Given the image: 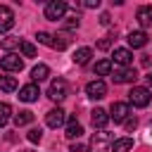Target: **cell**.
<instances>
[{
    "label": "cell",
    "mask_w": 152,
    "mask_h": 152,
    "mask_svg": "<svg viewBox=\"0 0 152 152\" xmlns=\"http://www.w3.org/2000/svg\"><path fill=\"white\" fill-rule=\"evenodd\" d=\"M112 142H114V135L107 133V131H100V133H93L90 150L93 152H109L112 150Z\"/></svg>",
    "instance_id": "1"
},
{
    "label": "cell",
    "mask_w": 152,
    "mask_h": 152,
    "mask_svg": "<svg viewBox=\"0 0 152 152\" xmlns=\"http://www.w3.org/2000/svg\"><path fill=\"white\" fill-rule=\"evenodd\" d=\"M150 100H152V95H150V90L142 88V86H133L131 93H128V102H131L133 107H147Z\"/></svg>",
    "instance_id": "2"
},
{
    "label": "cell",
    "mask_w": 152,
    "mask_h": 152,
    "mask_svg": "<svg viewBox=\"0 0 152 152\" xmlns=\"http://www.w3.org/2000/svg\"><path fill=\"white\" fill-rule=\"evenodd\" d=\"M66 95H69V86H66V81H64V78H55V81L50 83V88H48V97L55 100V102H62Z\"/></svg>",
    "instance_id": "3"
},
{
    "label": "cell",
    "mask_w": 152,
    "mask_h": 152,
    "mask_svg": "<svg viewBox=\"0 0 152 152\" xmlns=\"http://www.w3.org/2000/svg\"><path fill=\"white\" fill-rule=\"evenodd\" d=\"M128 116H131L128 102H112V107H109V119H114V124H124Z\"/></svg>",
    "instance_id": "4"
},
{
    "label": "cell",
    "mask_w": 152,
    "mask_h": 152,
    "mask_svg": "<svg viewBox=\"0 0 152 152\" xmlns=\"http://www.w3.org/2000/svg\"><path fill=\"white\" fill-rule=\"evenodd\" d=\"M64 12H66V2H62V0H50L45 5V19H50V21L62 19Z\"/></svg>",
    "instance_id": "5"
},
{
    "label": "cell",
    "mask_w": 152,
    "mask_h": 152,
    "mask_svg": "<svg viewBox=\"0 0 152 152\" xmlns=\"http://www.w3.org/2000/svg\"><path fill=\"white\" fill-rule=\"evenodd\" d=\"M0 69H5V71H21V69H24V59H21L19 55L10 52V55H5V57L0 59Z\"/></svg>",
    "instance_id": "6"
},
{
    "label": "cell",
    "mask_w": 152,
    "mask_h": 152,
    "mask_svg": "<svg viewBox=\"0 0 152 152\" xmlns=\"http://www.w3.org/2000/svg\"><path fill=\"white\" fill-rule=\"evenodd\" d=\"M86 95H88V97H93V100H102V97L107 95V83H104L102 78L90 81V83L86 86Z\"/></svg>",
    "instance_id": "7"
},
{
    "label": "cell",
    "mask_w": 152,
    "mask_h": 152,
    "mask_svg": "<svg viewBox=\"0 0 152 152\" xmlns=\"http://www.w3.org/2000/svg\"><path fill=\"white\" fill-rule=\"evenodd\" d=\"M14 26V12L7 5H0V33H7Z\"/></svg>",
    "instance_id": "8"
},
{
    "label": "cell",
    "mask_w": 152,
    "mask_h": 152,
    "mask_svg": "<svg viewBox=\"0 0 152 152\" xmlns=\"http://www.w3.org/2000/svg\"><path fill=\"white\" fill-rule=\"evenodd\" d=\"M114 83H133L135 78H138V71L133 69V66H124V69H119V71H114Z\"/></svg>",
    "instance_id": "9"
},
{
    "label": "cell",
    "mask_w": 152,
    "mask_h": 152,
    "mask_svg": "<svg viewBox=\"0 0 152 152\" xmlns=\"http://www.w3.org/2000/svg\"><path fill=\"white\" fill-rule=\"evenodd\" d=\"M38 95H40V90H38L36 83H28V86H21L19 88V100L21 102H36Z\"/></svg>",
    "instance_id": "10"
},
{
    "label": "cell",
    "mask_w": 152,
    "mask_h": 152,
    "mask_svg": "<svg viewBox=\"0 0 152 152\" xmlns=\"http://www.w3.org/2000/svg\"><path fill=\"white\" fill-rule=\"evenodd\" d=\"M64 119H66V114H64V109H50L48 114H45V124L50 126V128H59L62 124H64Z\"/></svg>",
    "instance_id": "11"
},
{
    "label": "cell",
    "mask_w": 152,
    "mask_h": 152,
    "mask_svg": "<svg viewBox=\"0 0 152 152\" xmlns=\"http://www.w3.org/2000/svg\"><path fill=\"white\" fill-rule=\"evenodd\" d=\"M112 59H114V64H119V66H128V64L133 62V52L126 50V48H116L114 55H112Z\"/></svg>",
    "instance_id": "12"
},
{
    "label": "cell",
    "mask_w": 152,
    "mask_h": 152,
    "mask_svg": "<svg viewBox=\"0 0 152 152\" xmlns=\"http://www.w3.org/2000/svg\"><path fill=\"white\" fill-rule=\"evenodd\" d=\"M135 19H138V24H140L142 28L152 26V7H150V5H142V7H138V12H135Z\"/></svg>",
    "instance_id": "13"
},
{
    "label": "cell",
    "mask_w": 152,
    "mask_h": 152,
    "mask_svg": "<svg viewBox=\"0 0 152 152\" xmlns=\"http://www.w3.org/2000/svg\"><path fill=\"white\" fill-rule=\"evenodd\" d=\"M90 121H93V126H95V128H104V126L109 124V114H107L104 109H100V107H97V109H93V112H90Z\"/></svg>",
    "instance_id": "14"
},
{
    "label": "cell",
    "mask_w": 152,
    "mask_h": 152,
    "mask_svg": "<svg viewBox=\"0 0 152 152\" xmlns=\"http://www.w3.org/2000/svg\"><path fill=\"white\" fill-rule=\"evenodd\" d=\"M126 40L131 48H142V45H147V33L145 31H131Z\"/></svg>",
    "instance_id": "15"
},
{
    "label": "cell",
    "mask_w": 152,
    "mask_h": 152,
    "mask_svg": "<svg viewBox=\"0 0 152 152\" xmlns=\"http://www.w3.org/2000/svg\"><path fill=\"white\" fill-rule=\"evenodd\" d=\"M81 135H83V126L76 121V116H71L69 124H66V138L74 140V138H81Z\"/></svg>",
    "instance_id": "16"
},
{
    "label": "cell",
    "mask_w": 152,
    "mask_h": 152,
    "mask_svg": "<svg viewBox=\"0 0 152 152\" xmlns=\"http://www.w3.org/2000/svg\"><path fill=\"white\" fill-rule=\"evenodd\" d=\"M48 76H50V69H48V64H36V66L31 69V78H33L36 83L45 81Z\"/></svg>",
    "instance_id": "17"
},
{
    "label": "cell",
    "mask_w": 152,
    "mask_h": 152,
    "mask_svg": "<svg viewBox=\"0 0 152 152\" xmlns=\"http://www.w3.org/2000/svg\"><path fill=\"white\" fill-rule=\"evenodd\" d=\"M131 147H133V140L131 138H119V140L112 142V150L109 152H131Z\"/></svg>",
    "instance_id": "18"
},
{
    "label": "cell",
    "mask_w": 152,
    "mask_h": 152,
    "mask_svg": "<svg viewBox=\"0 0 152 152\" xmlns=\"http://www.w3.org/2000/svg\"><path fill=\"white\" fill-rule=\"evenodd\" d=\"M90 57H93V50H90V48H78V50L74 52V62H76V64H88Z\"/></svg>",
    "instance_id": "19"
},
{
    "label": "cell",
    "mask_w": 152,
    "mask_h": 152,
    "mask_svg": "<svg viewBox=\"0 0 152 152\" xmlns=\"http://www.w3.org/2000/svg\"><path fill=\"white\" fill-rule=\"evenodd\" d=\"M17 78L14 76H0V90H5V93H12V90H17Z\"/></svg>",
    "instance_id": "20"
},
{
    "label": "cell",
    "mask_w": 152,
    "mask_h": 152,
    "mask_svg": "<svg viewBox=\"0 0 152 152\" xmlns=\"http://www.w3.org/2000/svg\"><path fill=\"white\" fill-rule=\"evenodd\" d=\"M66 45H69L66 33H57V36H52V40H50V48H55V50H64Z\"/></svg>",
    "instance_id": "21"
},
{
    "label": "cell",
    "mask_w": 152,
    "mask_h": 152,
    "mask_svg": "<svg viewBox=\"0 0 152 152\" xmlns=\"http://www.w3.org/2000/svg\"><path fill=\"white\" fill-rule=\"evenodd\" d=\"M31 121H33V112H28V109H21L19 114H14V124L17 126H26Z\"/></svg>",
    "instance_id": "22"
},
{
    "label": "cell",
    "mask_w": 152,
    "mask_h": 152,
    "mask_svg": "<svg viewBox=\"0 0 152 152\" xmlns=\"http://www.w3.org/2000/svg\"><path fill=\"white\" fill-rule=\"evenodd\" d=\"M109 71H112V62H109V59L95 62V74H97V76H109Z\"/></svg>",
    "instance_id": "23"
},
{
    "label": "cell",
    "mask_w": 152,
    "mask_h": 152,
    "mask_svg": "<svg viewBox=\"0 0 152 152\" xmlns=\"http://www.w3.org/2000/svg\"><path fill=\"white\" fill-rule=\"evenodd\" d=\"M19 50H21L24 57H36V48H33V43H28V40H19Z\"/></svg>",
    "instance_id": "24"
},
{
    "label": "cell",
    "mask_w": 152,
    "mask_h": 152,
    "mask_svg": "<svg viewBox=\"0 0 152 152\" xmlns=\"http://www.w3.org/2000/svg\"><path fill=\"white\" fill-rule=\"evenodd\" d=\"M10 114H12V107L7 102H0V128L10 121Z\"/></svg>",
    "instance_id": "25"
},
{
    "label": "cell",
    "mask_w": 152,
    "mask_h": 152,
    "mask_svg": "<svg viewBox=\"0 0 152 152\" xmlns=\"http://www.w3.org/2000/svg\"><path fill=\"white\" fill-rule=\"evenodd\" d=\"M0 45H2L5 50H12V48H19V38H2V40H0Z\"/></svg>",
    "instance_id": "26"
},
{
    "label": "cell",
    "mask_w": 152,
    "mask_h": 152,
    "mask_svg": "<svg viewBox=\"0 0 152 152\" xmlns=\"http://www.w3.org/2000/svg\"><path fill=\"white\" fill-rule=\"evenodd\" d=\"M26 138H28L31 142H40V138H43V131H40V128H31Z\"/></svg>",
    "instance_id": "27"
},
{
    "label": "cell",
    "mask_w": 152,
    "mask_h": 152,
    "mask_svg": "<svg viewBox=\"0 0 152 152\" xmlns=\"http://www.w3.org/2000/svg\"><path fill=\"white\" fill-rule=\"evenodd\" d=\"M64 28H66V31L78 28V17H69V19H64Z\"/></svg>",
    "instance_id": "28"
},
{
    "label": "cell",
    "mask_w": 152,
    "mask_h": 152,
    "mask_svg": "<svg viewBox=\"0 0 152 152\" xmlns=\"http://www.w3.org/2000/svg\"><path fill=\"white\" fill-rule=\"evenodd\" d=\"M38 43H43V45H50V40H52V36L50 33H45V31H38Z\"/></svg>",
    "instance_id": "29"
},
{
    "label": "cell",
    "mask_w": 152,
    "mask_h": 152,
    "mask_svg": "<svg viewBox=\"0 0 152 152\" xmlns=\"http://www.w3.org/2000/svg\"><path fill=\"white\" fill-rule=\"evenodd\" d=\"M112 38H114V36H107V38L97 40V48H100V50H109V48H112Z\"/></svg>",
    "instance_id": "30"
},
{
    "label": "cell",
    "mask_w": 152,
    "mask_h": 152,
    "mask_svg": "<svg viewBox=\"0 0 152 152\" xmlns=\"http://www.w3.org/2000/svg\"><path fill=\"white\" fill-rule=\"evenodd\" d=\"M124 126H126V131H135V126H138V121H135V116H128V119L124 121Z\"/></svg>",
    "instance_id": "31"
},
{
    "label": "cell",
    "mask_w": 152,
    "mask_h": 152,
    "mask_svg": "<svg viewBox=\"0 0 152 152\" xmlns=\"http://www.w3.org/2000/svg\"><path fill=\"white\" fill-rule=\"evenodd\" d=\"M83 7H88V10H93V7H100V0H86V2H83Z\"/></svg>",
    "instance_id": "32"
},
{
    "label": "cell",
    "mask_w": 152,
    "mask_h": 152,
    "mask_svg": "<svg viewBox=\"0 0 152 152\" xmlns=\"http://www.w3.org/2000/svg\"><path fill=\"white\" fill-rule=\"evenodd\" d=\"M71 152H86V145H81V142H74V145H71Z\"/></svg>",
    "instance_id": "33"
},
{
    "label": "cell",
    "mask_w": 152,
    "mask_h": 152,
    "mask_svg": "<svg viewBox=\"0 0 152 152\" xmlns=\"http://www.w3.org/2000/svg\"><path fill=\"white\" fill-rule=\"evenodd\" d=\"M109 21H112V17H109V14H107V12H104V14H102V17H100V24H104V26H107V24H109Z\"/></svg>",
    "instance_id": "34"
},
{
    "label": "cell",
    "mask_w": 152,
    "mask_h": 152,
    "mask_svg": "<svg viewBox=\"0 0 152 152\" xmlns=\"http://www.w3.org/2000/svg\"><path fill=\"white\" fill-rule=\"evenodd\" d=\"M145 78H147V86H152V71H150V74H147Z\"/></svg>",
    "instance_id": "35"
},
{
    "label": "cell",
    "mask_w": 152,
    "mask_h": 152,
    "mask_svg": "<svg viewBox=\"0 0 152 152\" xmlns=\"http://www.w3.org/2000/svg\"><path fill=\"white\" fill-rule=\"evenodd\" d=\"M19 152H36V150H19Z\"/></svg>",
    "instance_id": "36"
}]
</instances>
